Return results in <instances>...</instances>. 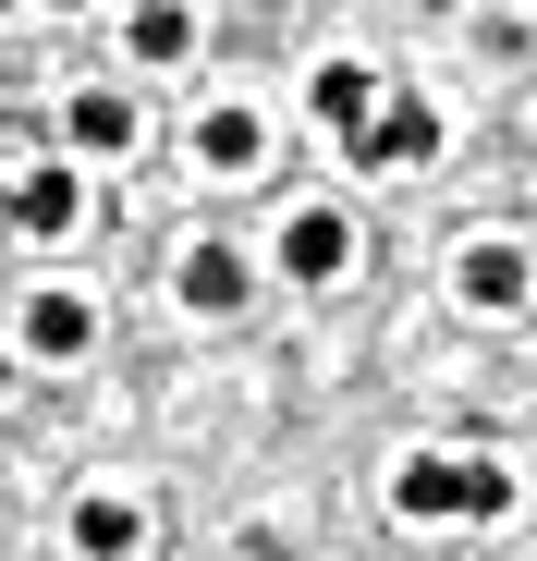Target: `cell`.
<instances>
[{
	"mask_svg": "<svg viewBox=\"0 0 537 561\" xmlns=\"http://www.w3.org/2000/svg\"><path fill=\"white\" fill-rule=\"evenodd\" d=\"M184 306H208V318L244 306V256H232V244H196V256H184Z\"/></svg>",
	"mask_w": 537,
	"mask_h": 561,
	"instance_id": "52a82bcc",
	"label": "cell"
},
{
	"mask_svg": "<svg viewBox=\"0 0 537 561\" xmlns=\"http://www.w3.org/2000/svg\"><path fill=\"white\" fill-rule=\"evenodd\" d=\"M61 123H73V147H99V159H123V147H135V99H111V85H85Z\"/></svg>",
	"mask_w": 537,
	"mask_h": 561,
	"instance_id": "8992f818",
	"label": "cell"
},
{
	"mask_svg": "<svg viewBox=\"0 0 537 561\" xmlns=\"http://www.w3.org/2000/svg\"><path fill=\"white\" fill-rule=\"evenodd\" d=\"M465 294H477V306H513V294H525V256H513V244H465Z\"/></svg>",
	"mask_w": 537,
	"mask_h": 561,
	"instance_id": "30bf717a",
	"label": "cell"
},
{
	"mask_svg": "<svg viewBox=\"0 0 537 561\" xmlns=\"http://www.w3.org/2000/svg\"><path fill=\"white\" fill-rule=\"evenodd\" d=\"M342 256H354L342 208H294L282 220V280H342Z\"/></svg>",
	"mask_w": 537,
	"mask_h": 561,
	"instance_id": "3957f363",
	"label": "cell"
},
{
	"mask_svg": "<svg viewBox=\"0 0 537 561\" xmlns=\"http://www.w3.org/2000/svg\"><path fill=\"white\" fill-rule=\"evenodd\" d=\"M391 501H403V513H427V525H439V513H477V525H501V513H513V477H501V463H453V451H415L403 477H391Z\"/></svg>",
	"mask_w": 537,
	"mask_h": 561,
	"instance_id": "6da1fadb",
	"label": "cell"
},
{
	"mask_svg": "<svg viewBox=\"0 0 537 561\" xmlns=\"http://www.w3.org/2000/svg\"><path fill=\"white\" fill-rule=\"evenodd\" d=\"M73 220H85V183L73 171H25L13 183V232H73Z\"/></svg>",
	"mask_w": 537,
	"mask_h": 561,
	"instance_id": "5b68a950",
	"label": "cell"
},
{
	"mask_svg": "<svg viewBox=\"0 0 537 561\" xmlns=\"http://www.w3.org/2000/svg\"><path fill=\"white\" fill-rule=\"evenodd\" d=\"M196 159H208V171H244V159H256V111H208V123H196Z\"/></svg>",
	"mask_w": 537,
	"mask_h": 561,
	"instance_id": "8fae6325",
	"label": "cell"
},
{
	"mask_svg": "<svg viewBox=\"0 0 537 561\" xmlns=\"http://www.w3.org/2000/svg\"><path fill=\"white\" fill-rule=\"evenodd\" d=\"M73 549H135V513L123 501H73Z\"/></svg>",
	"mask_w": 537,
	"mask_h": 561,
	"instance_id": "7c38bea8",
	"label": "cell"
},
{
	"mask_svg": "<svg viewBox=\"0 0 537 561\" xmlns=\"http://www.w3.org/2000/svg\"><path fill=\"white\" fill-rule=\"evenodd\" d=\"M196 49V13L184 0H135V61H184Z\"/></svg>",
	"mask_w": 537,
	"mask_h": 561,
	"instance_id": "9c48e42d",
	"label": "cell"
},
{
	"mask_svg": "<svg viewBox=\"0 0 537 561\" xmlns=\"http://www.w3.org/2000/svg\"><path fill=\"white\" fill-rule=\"evenodd\" d=\"M306 99H318V123L354 147V135H367V111H379V73H367V61H318V85H306Z\"/></svg>",
	"mask_w": 537,
	"mask_h": 561,
	"instance_id": "277c9868",
	"label": "cell"
},
{
	"mask_svg": "<svg viewBox=\"0 0 537 561\" xmlns=\"http://www.w3.org/2000/svg\"><path fill=\"white\" fill-rule=\"evenodd\" d=\"M85 330H99L85 294H37V306H25V342H37V354H85Z\"/></svg>",
	"mask_w": 537,
	"mask_h": 561,
	"instance_id": "ba28073f",
	"label": "cell"
},
{
	"mask_svg": "<svg viewBox=\"0 0 537 561\" xmlns=\"http://www.w3.org/2000/svg\"><path fill=\"white\" fill-rule=\"evenodd\" d=\"M439 147V111L415 99V85H391V99L367 111V135H354V159H367V171H391V159H427Z\"/></svg>",
	"mask_w": 537,
	"mask_h": 561,
	"instance_id": "7a4b0ae2",
	"label": "cell"
},
{
	"mask_svg": "<svg viewBox=\"0 0 537 561\" xmlns=\"http://www.w3.org/2000/svg\"><path fill=\"white\" fill-rule=\"evenodd\" d=\"M0 391H13V354H0Z\"/></svg>",
	"mask_w": 537,
	"mask_h": 561,
	"instance_id": "4fadbf2b",
	"label": "cell"
}]
</instances>
